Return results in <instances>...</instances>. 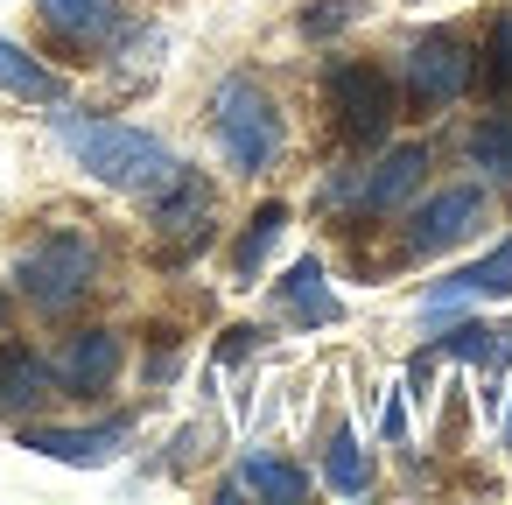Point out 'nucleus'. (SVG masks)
I'll return each instance as SVG.
<instances>
[{
	"instance_id": "f257e3e1",
	"label": "nucleus",
	"mask_w": 512,
	"mask_h": 505,
	"mask_svg": "<svg viewBox=\"0 0 512 505\" xmlns=\"http://www.w3.org/2000/svg\"><path fill=\"white\" fill-rule=\"evenodd\" d=\"M57 141L78 155V169H92V176L113 183V190H162V183L183 169L155 134L120 127V120H57Z\"/></svg>"
},
{
	"instance_id": "20e7f679",
	"label": "nucleus",
	"mask_w": 512,
	"mask_h": 505,
	"mask_svg": "<svg viewBox=\"0 0 512 505\" xmlns=\"http://www.w3.org/2000/svg\"><path fill=\"white\" fill-rule=\"evenodd\" d=\"M323 92H330L337 134H344L351 148H372V141H386V127H393L400 99H393V78H386L379 64H337V71L323 78Z\"/></svg>"
},
{
	"instance_id": "0eeeda50",
	"label": "nucleus",
	"mask_w": 512,
	"mask_h": 505,
	"mask_svg": "<svg viewBox=\"0 0 512 505\" xmlns=\"http://www.w3.org/2000/svg\"><path fill=\"white\" fill-rule=\"evenodd\" d=\"M505 295H512V232H505L477 267L449 274V281L428 295V309H449V302H505Z\"/></svg>"
},
{
	"instance_id": "39448f33",
	"label": "nucleus",
	"mask_w": 512,
	"mask_h": 505,
	"mask_svg": "<svg viewBox=\"0 0 512 505\" xmlns=\"http://www.w3.org/2000/svg\"><path fill=\"white\" fill-rule=\"evenodd\" d=\"M463 85H470V57H463V43H456L449 29H435V36H421V43L407 50V99H414L421 113L449 106Z\"/></svg>"
},
{
	"instance_id": "ddd939ff",
	"label": "nucleus",
	"mask_w": 512,
	"mask_h": 505,
	"mask_svg": "<svg viewBox=\"0 0 512 505\" xmlns=\"http://www.w3.org/2000/svg\"><path fill=\"white\" fill-rule=\"evenodd\" d=\"M0 92H15V99H36V106H57L64 99V78L57 71H43L22 43H8L0 36Z\"/></svg>"
},
{
	"instance_id": "2eb2a0df",
	"label": "nucleus",
	"mask_w": 512,
	"mask_h": 505,
	"mask_svg": "<svg viewBox=\"0 0 512 505\" xmlns=\"http://www.w3.org/2000/svg\"><path fill=\"white\" fill-rule=\"evenodd\" d=\"M470 169H484V176H498V183H512V113H484L477 127H470Z\"/></svg>"
},
{
	"instance_id": "6e6552de",
	"label": "nucleus",
	"mask_w": 512,
	"mask_h": 505,
	"mask_svg": "<svg viewBox=\"0 0 512 505\" xmlns=\"http://www.w3.org/2000/svg\"><path fill=\"white\" fill-rule=\"evenodd\" d=\"M113 372H120V337H113V330H85V337H71L64 358H57V379H64L71 393H99V386H113Z\"/></svg>"
},
{
	"instance_id": "1a4fd4ad",
	"label": "nucleus",
	"mask_w": 512,
	"mask_h": 505,
	"mask_svg": "<svg viewBox=\"0 0 512 505\" xmlns=\"http://www.w3.org/2000/svg\"><path fill=\"white\" fill-rule=\"evenodd\" d=\"M43 22L64 43H78V50H106L120 36V8H113V0H43Z\"/></svg>"
},
{
	"instance_id": "f03ea898",
	"label": "nucleus",
	"mask_w": 512,
	"mask_h": 505,
	"mask_svg": "<svg viewBox=\"0 0 512 505\" xmlns=\"http://www.w3.org/2000/svg\"><path fill=\"white\" fill-rule=\"evenodd\" d=\"M218 148H225V162L246 169V176L281 155V113H274V99H267L253 78H232V85L218 92Z\"/></svg>"
},
{
	"instance_id": "6ab92c4d",
	"label": "nucleus",
	"mask_w": 512,
	"mask_h": 505,
	"mask_svg": "<svg viewBox=\"0 0 512 505\" xmlns=\"http://www.w3.org/2000/svg\"><path fill=\"white\" fill-rule=\"evenodd\" d=\"M365 15V0H316V8H302V36H337Z\"/></svg>"
},
{
	"instance_id": "f3484780",
	"label": "nucleus",
	"mask_w": 512,
	"mask_h": 505,
	"mask_svg": "<svg viewBox=\"0 0 512 505\" xmlns=\"http://www.w3.org/2000/svg\"><path fill=\"white\" fill-rule=\"evenodd\" d=\"M239 484H246V491H267V498H302V491H309V477H302L295 463H281V456H260V449L239 463Z\"/></svg>"
},
{
	"instance_id": "9b49d317",
	"label": "nucleus",
	"mask_w": 512,
	"mask_h": 505,
	"mask_svg": "<svg viewBox=\"0 0 512 505\" xmlns=\"http://www.w3.org/2000/svg\"><path fill=\"white\" fill-rule=\"evenodd\" d=\"M50 386H57V372L36 351L0 344V407H36V400H50Z\"/></svg>"
},
{
	"instance_id": "4be33fe9",
	"label": "nucleus",
	"mask_w": 512,
	"mask_h": 505,
	"mask_svg": "<svg viewBox=\"0 0 512 505\" xmlns=\"http://www.w3.org/2000/svg\"><path fill=\"white\" fill-rule=\"evenodd\" d=\"M498 337H505V344H498V351H505V358H512V330H498Z\"/></svg>"
},
{
	"instance_id": "5701e85b",
	"label": "nucleus",
	"mask_w": 512,
	"mask_h": 505,
	"mask_svg": "<svg viewBox=\"0 0 512 505\" xmlns=\"http://www.w3.org/2000/svg\"><path fill=\"white\" fill-rule=\"evenodd\" d=\"M0 316H8V302H0Z\"/></svg>"
},
{
	"instance_id": "aec40b11",
	"label": "nucleus",
	"mask_w": 512,
	"mask_h": 505,
	"mask_svg": "<svg viewBox=\"0 0 512 505\" xmlns=\"http://www.w3.org/2000/svg\"><path fill=\"white\" fill-rule=\"evenodd\" d=\"M442 351H449V358H477V365H491V358H498V344H491V330H484V323H456V330L442 337Z\"/></svg>"
},
{
	"instance_id": "a211bd4d",
	"label": "nucleus",
	"mask_w": 512,
	"mask_h": 505,
	"mask_svg": "<svg viewBox=\"0 0 512 505\" xmlns=\"http://www.w3.org/2000/svg\"><path fill=\"white\" fill-rule=\"evenodd\" d=\"M323 477H330V491H365L372 484V463H365V449L351 435H337L330 456H323Z\"/></svg>"
},
{
	"instance_id": "f8f14e48",
	"label": "nucleus",
	"mask_w": 512,
	"mask_h": 505,
	"mask_svg": "<svg viewBox=\"0 0 512 505\" xmlns=\"http://www.w3.org/2000/svg\"><path fill=\"white\" fill-rule=\"evenodd\" d=\"M127 428H29V449L57 456V463H106L120 449Z\"/></svg>"
},
{
	"instance_id": "7ed1b4c3",
	"label": "nucleus",
	"mask_w": 512,
	"mask_h": 505,
	"mask_svg": "<svg viewBox=\"0 0 512 505\" xmlns=\"http://www.w3.org/2000/svg\"><path fill=\"white\" fill-rule=\"evenodd\" d=\"M15 281L36 309H71L92 288V239L85 232H50L15 260Z\"/></svg>"
},
{
	"instance_id": "9d476101",
	"label": "nucleus",
	"mask_w": 512,
	"mask_h": 505,
	"mask_svg": "<svg viewBox=\"0 0 512 505\" xmlns=\"http://www.w3.org/2000/svg\"><path fill=\"white\" fill-rule=\"evenodd\" d=\"M281 309H288L295 323H337V316H344V302L330 295V281H323L316 260H295V267H288V281H281Z\"/></svg>"
},
{
	"instance_id": "4468645a",
	"label": "nucleus",
	"mask_w": 512,
	"mask_h": 505,
	"mask_svg": "<svg viewBox=\"0 0 512 505\" xmlns=\"http://www.w3.org/2000/svg\"><path fill=\"white\" fill-rule=\"evenodd\" d=\"M421 169H428V155H421V148H393V155H386V162L365 176L358 204H365V211H393V204H400V197L421 183Z\"/></svg>"
},
{
	"instance_id": "dca6fc26",
	"label": "nucleus",
	"mask_w": 512,
	"mask_h": 505,
	"mask_svg": "<svg viewBox=\"0 0 512 505\" xmlns=\"http://www.w3.org/2000/svg\"><path fill=\"white\" fill-rule=\"evenodd\" d=\"M281 225H288V204H260L253 225H246V239L232 246V267H239V274H260L267 253H274V239H281Z\"/></svg>"
},
{
	"instance_id": "412c9836",
	"label": "nucleus",
	"mask_w": 512,
	"mask_h": 505,
	"mask_svg": "<svg viewBox=\"0 0 512 505\" xmlns=\"http://www.w3.org/2000/svg\"><path fill=\"white\" fill-rule=\"evenodd\" d=\"M491 85H512V15H498V29H491V71H484Z\"/></svg>"
},
{
	"instance_id": "423d86ee",
	"label": "nucleus",
	"mask_w": 512,
	"mask_h": 505,
	"mask_svg": "<svg viewBox=\"0 0 512 505\" xmlns=\"http://www.w3.org/2000/svg\"><path fill=\"white\" fill-rule=\"evenodd\" d=\"M477 218H484V190L456 183V190H442V197H428V204L414 211V225H407V253H414V260H435V253H449L456 239H470Z\"/></svg>"
}]
</instances>
